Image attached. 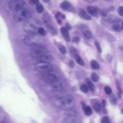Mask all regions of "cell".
<instances>
[{
	"label": "cell",
	"instance_id": "bcb514c9",
	"mask_svg": "<svg viewBox=\"0 0 123 123\" xmlns=\"http://www.w3.org/2000/svg\"><path fill=\"white\" fill-rule=\"evenodd\" d=\"M86 1L88 2L91 3L95 1L96 0H85Z\"/></svg>",
	"mask_w": 123,
	"mask_h": 123
},
{
	"label": "cell",
	"instance_id": "5b68a950",
	"mask_svg": "<svg viewBox=\"0 0 123 123\" xmlns=\"http://www.w3.org/2000/svg\"><path fill=\"white\" fill-rule=\"evenodd\" d=\"M52 67L51 64L48 62L40 61L35 65V69L37 72H43L48 71Z\"/></svg>",
	"mask_w": 123,
	"mask_h": 123
},
{
	"label": "cell",
	"instance_id": "e0dca14e",
	"mask_svg": "<svg viewBox=\"0 0 123 123\" xmlns=\"http://www.w3.org/2000/svg\"><path fill=\"white\" fill-rule=\"evenodd\" d=\"M71 5L69 2L65 1L62 2L60 5L61 8L63 10L68 9L70 6Z\"/></svg>",
	"mask_w": 123,
	"mask_h": 123
},
{
	"label": "cell",
	"instance_id": "f5cc1de1",
	"mask_svg": "<svg viewBox=\"0 0 123 123\" xmlns=\"http://www.w3.org/2000/svg\"><path fill=\"white\" fill-rule=\"evenodd\" d=\"M59 16L57 14H55V18L56 19H58L59 18Z\"/></svg>",
	"mask_w": 123,
	"mask_h": 123
},
{
	"label": "cell",
	"instance_id": "484cf974",
	"mask_svg": "<svg viewBox=\"0 0 123 123\" xmlns=\"http://www.w3.org/2000/svg\"><path fill=\"white\" fill-rule=\"evenodd\" d=\"M84 36L86 39H90L92 37V33L91 31L89 30H87L84 32Z\"/></svg>",
	"mask_w": 123,
	"mask_h": 123
},
{
	"label": "cell",
	"instance_id": "e575fe53",
	"mask_svg": "<svg viewBox=\"0 0 123 123\" xmlns=\"http://www.w3.org/2000/svg\"><path fill=\"white\" fill-rule=\"evenodd\" d=\"M95 44L98 51L100 53H101L102 50L99 44L97 41H96L95 42Z\"/></svg>",
	"mask_w": 123,
	"mask_h": 123
},
{
	"label": "cell",
	"instance_id": "f6af8a7d",
	"mask_svg": "<svg viewBox=\"0 0 123 123\" xmlns=\"http://www.w3.org/2000/svg\"><path fill=\"white\" fill-rule=\"evenodd\" d=\"M102 104L103 107H105L106 104V100H105L104 99L102 100Z\"/></svg>",
	"mask_w": 123,
	"mask_h": 123
},
{
	"label": "cell",
	"instance_id": "7dc6e473",
	"mask_svg": "<svg viewBox=\"0 0 123 123\" xmlns=\"http://www.w3.org/2000/svg\"><path fill=\"white\" fill-rule=\"evenodd\" d=\"M60 16L63 19H65L66 18V16L64 14H62Z\"/></svg>",
	"mask_w": 123,
	"mask_h": 123
},
{
	"label": "cell",
	"instance_id": "8d00e7d4",
	"mask_svg": "<svg viewBox=\"0 0 123 123\" xmlns=\"http://www.w3.org/2000/svg\"><path fill=\"white\" fill-rule=\"evenodd\" d=\"M80 38L78 36H76L73 38L72 40L73 42L75 43H78L80 41Z\"/></svg>",
	"mask_w": 123,
	"mask_h": 123
},
{
	"label": "cell",
	"instance_id": "8fae6325",
	"mask_svg": "<svg viewBox=\"0 0 123 123\" xmlns=\"http://www.w3.org/2000/svg\"><path fill=\"white\" fill-rule=\"evenodd\" d=\"M51 84L52 89L55 91H60L63 89V84L58 80Z\"/></svg>",
	"mask_w": 123,
	"mask_h": 123
},
{
	"label": "cell",
	"instance_id": "2e32d148",
	"mask_svg": "<svg viewBox=\"0 0 123 123\" xmlns=\"http://www.w3.org/2000/svg\"><path fill=\"white\" fill-rule=\"evenodd\" d=\"M81 15L85 20H90L91 19V17L86 13L84 10H82L80 11Z\"/></svg>",
	"mask_w": 123,
	"mask_h": 123
},
{
	"label": "cell",
	"instance_id": "83f0119b",
	"mask_svg": "<svg viewBox=\"0 0 123 123\" xmlns=\"http://www.w3.org/2000/svg\"><path fill=\"white\" fill-rule=\"evenodd\" d=\"M80 89L81 91L84 93L88 92L89 90L88 87L85 84L82 85L80 87Z\"/></svg>",
	"mask_w": 123,
	"mask_h": 123
},
{
	"label": "cell",
	"instance_id": "ba28073f",
	"mask_svg": "<svg viewBox=\"0 0 123 123\" xmlns=\"http://www.w3.org/2000/svg\"><path fill=\"white\" fill-rule=\"evenodd\" d=\"M46 49L43 47H39L32 49L31 53L32 56L38 59L41 56L47 54Z\"/></svg>",
	"mask_w": 123,
	"mask_h": 123
},
{
	"label": "cell",
	"instance_id": "d4e9b609",
	"mask_svg": "<svg viewBox=\"0 0 123 123\" xmlns=\"http://www.w3.org/2000/svg\"><path fill=\"white\" fill-rule=\"evenodd\" d=\"M36 10L39 14L42 13L44 11V9L43 5L41 4H38L36 5Z\"/></svg>",
	"mask_w": 123,
	"mask_h": 123
},
{
	"label": "cell",
	"instance_id": "db71d44e",
	"mask_svg": "<svg viewBox=\"0 0 123 123\" xmlns=\"http://www.w3.org/2000/svg\"><path fill=\"white\" fill-rule=\"evenodd\" d=\"M121 113L123 114V109H122L121 110Z\"/></svg>",
	"mask_w": 123,
	"mask_h": 123
},
{
	"label": "cell",
	"instance_id": "7402d4cb",
	"mask_svg": "<svg viewBox=\"0 0 123 123\" xmlns=\"http://www.w3.org/2000/svg\"><path fill=\"white\" fill-rule=\"evenodd\" d=\"M112 28L114 31L117 32H120L123 30V27L117 23L114 24Z\"/></svg>",
	"mask_w": 123,
	"mask_h": 123
},
{
	"label": "cell",
	"instance_id": "52a82bcc",
	"mask_svg": "<svg viewBox=\"0 0 123 123\" xmlns=\"http://www.w3.org/2000/svg\"><path fill=\"white\" fill-rule=\"evenodd\" d=\"M23 27L24 30L26 33L32 34L36 32L37 27L31 21L26 20L23 23Z\"/></svg>",
	"mask_w": 123,
	"mask_h": 123
},
{
	"label": "cell",
	"instance_id": "4316f807",
	"mask_svg": "<svg viewBox=\"0 0 123 123\" xmlns=\"http://www.w3.org/2000/svg\"><path fill=\"white\" fill-rule=\"evenodd\" d=\"M91 78L93 81L95 82L98 81L99 79V76L96 73H93L91 74Z\"/></svg>",
	"mask_w": 123,
	"mask_h": 123
},
{
	"label": "cell",
	"instance_id": "b9f144b4",
	"mask_svg": "<svg viewBox=\"0 0 123 123\" xmlns=\"http://www.w3.org/2000/svg\"><path fill=\"white\" fill-rule=\"evenodd\" d=\"M106 58L107 60L109 61H111L113 59L112 56L109 55H107L106 56Z\"/></svg>",
	"mask_w": 123,
	"mask_h": 123
},
{
	"label": "cell",
	"instance_id": "3957f363",
	"mask_svg": "<svg viewBox=\"0 0 123 123\" xmlns=\"http://www.w3.org/2000/svg\"><path fill=\"white\" fill-rule=\"evenodd\" d=\"M41 39L36 36L32 35L26 36L24 39V44L29 46H36L41 44Z\"/></svg>",
	"mask_w": 123,
	"mask_h": 123
},
{
	"label": "cell",
	"instance_id": "f1b7e54d",
	"mask_svg": "<svg viewBox=\"0 0 123 123\" xmlns=\"http://www.w3.org/2000/svg\"><path fill=\"white\" fill-rule=\"evenodd\" d=\"M87 82L90 91L92 92L94 91L95 90V87L93 84L90 80L88 81Z\"/></svg>",
	"mask_w": 123,
	"mask_h": 123
},
{
	"label": "cell",
	"instance_id": "30bf717a",
	"mask_svg": "<svg viewBox=\"0 0 123 123\" xmlns=\"http://www.w3.org/2000/svg\"><path fill=\"white\" fill-rule=\"evenodd\" d=\"M92 107L94 110L96 112H100L101 109V105L100 101L96 99H93L91 100Z\"/></svg>",
	"mask_w": 123,
	"mask_h": 123
},
{
	"label": "cell",
	"instance_id": "c3c4849f",
	"mask_svg": "<svg viewBox=\"0 0 123 123\" xmlns=\"http://www.w3.org/2000/svg\"><path fill=\"white\" fill-rule=\"evenodd\" d=\"M119 48L122 51H123V46L122 45H119Z\"/></svg>",
	"mask_w": 123,
	"mask_h": 123
},
{
	"label": "cell",
	"instance_id": "816d5d0a",
	"mask_svg": "<svg viewBox=\"0 0 123 123\" xmlns=\"http://www.w3.org/2000/svg\"><path fill=\"white\" fill-rule=\"evenodd\" d=\"M62 14L60 12H57V14L59 16H60L61 14Z\"/></svg>",
	"mask_w": 123,
	"mask_h": 123
},
{
	"label": "cell",
	"instance_id": "cb8c5ba5",
	"mask_svg": "<svg viewBox=\"0 0 123 123\" xmlns=\"http://www.w3.org/2000/svg\"><path fill=\"white\" fill-rule=\"evenodd\" d=\"M109 100L111 104L114 105L117 104V98L114 95L112 94L110 95L109 97Z\"/></svg>",
	"mask_w": 123,
	"mask_h": 123
},
{
	"label": "cell",
	"instance_id": "9a60e30c",
	"mask_svg": "<svg viewBox=\"0 0 123 123\" xmlns=\"http://www.w3.org/2000/svg\"><path fill=\"white\" fill-rule=\"evenodd\" d=\"M40 61L48 62L51 61L53 58L50 55L46 54L44 55L38 59Z\"/></svg>",
	"mask_w": 123,
	"mask_h": 123
},
{
	"label": "cell",
	"instance_id": "1f68e13d",
	"mask_svg": "<svg viewBox=\"0 0 123 123\" xmlns=\"http://www.w3.org/2000/svg\"><path fill=\"white\" fill-rule=\"evenodd\" d=\"M104 90L105 93L107 95H110L112 92V90L111 88L109 86H105L104 88Z\"/></svg>",
	"mask_w": 123,
	"mask_h": 123
},
{
	"label": "cell",
	"instance_id": "836d02e7",
	"mask_svg": "<svg viewBox=\"0 0 123 123\" xmlns=\"http://www.w3.org/2000/svg\"><path fill=\"white\" fill-rule=\"evenodd\" d=\"M101 122L102 123H110L109 118L108 116H105L102 118Z\"/></svg>",
	"mask_w": 123,
	"mask_h": 123
},
{
	"label": "cell",
	"instance_id": "6da1fadb",
	"mask_svg": "<svg viewBox=\"0 0 123 123\" xmlns=\"http://www.w3.org/2000/svg\"><path fill=\"white\" fill-rule=\"evenodd\" d=\"M75 101L72 96L67 95L61 98L60 100V106L64 111H68L72 109L75 106Z\"/></svg>",
	"mask_w": 123,
	"mask_h": 123
},
{
	"label": "cell",
	"instance_id": "681fc988",
	"mask_svg": "<svg viewBox=\"0 0 123 123\" xmlns=\"http://www.w3.org/2000/svg\"><path fill=\"white\" fill-rule=\"evenodd\" d=\"M43 1L45 3H48L50 2V0H43Z\"/></svg>",
	"mask_w": 123,
	"mask_h": 123
},
{
	"label": "cell",
	"instance_id": "ac0fdd59",
	"mask_svg": "<svg viewBox=\"0 0 123 123\" xmlns=\"http://www.w3.org/2000/svg\"><path fill=\"white\" fill-rule=\"evenodd\" d=\"M48 31L51 34L54 36H56L58 34L57 29L52 26L47 27Z\"/></svg>",
	"mask_w": 123,
	"mask_h": 123
},
{
	"label": "cell",
	"instance_id": "d6986e66",
	"mask_svg": "<svg viewBox=\"0 0 123 123\" xmlns=\"http://www.w3.org/2000/svg\"><path fill=\"white\" fill-rule=\"evenodd\" d=\"M86 115L89 116L93 112L91 107L89 106H86L83 109Z\"/></svg>",
	"mask_w": 123,
	"mask_h": 123
},
{
	"label": "cell",
	"instance_id": "5bb4252c",
	"mask_svg": "<svg viewBox=\"0 0 123 123\" xmlns=\"http://www.w3.org/2000/svg\"><path fill=\"white\" fill-rule=\"evenodd\" d=\"M43 20L44 23L47 27L52 25V23L50 18L49 15L46 13L43 15Z\"/></svg>",
	"mask_w": 123,
	"mask_h": 123
},
{
	"label": "cell",
	"instance_id": "277c9868",
	"mask_svg": "<svg viewBox=\"0 0 123 123\" xmlns=\"http://www.w3.org/2000/svg\"><path fill=\"white\" fill-rule=\"evenodd\" d=\"M47 71L42 76V78L45 82L52 84L58 80V75L55 73L52 72Z\"/></svg>",
	"mask_w": 123,
	"mask_h": 123
},
{
	"label": "cell",
	"instance_id": "44dd1931",
	"mask_svg": "<svg viewBox=\"0 0 123 123\" xmlns=\"http://www.w3.org/2000/svg\"><path fill=\"white\" fill-rule=\"evenodd\" d=\"M75 56L77 62L80 66H84V62L79 55L78 54H77Z\"/></svg>",
	"mask_w": 123,
	"mask_h": 123
},
{
	"label": "cell",
	"instance_id": "74e56055",
	"mask_svg": "<svg viewBox=\"0 0 123 123\" xmlns=\"http://www.w3.org/2000/svg\"><path fill=\"white\" fill-rule=\"evenodd\" d=\"M118 12L120 16H123V7L120 6L118 9Z\"/></svg>",
	"mask_w": 123,
	"mask_h": 123
},
{
	"label": "cell",
	"instance_id": "11a10c76",
	"mask_svg": "<svg viewBox=\"0 0 123 123\" xmlns=\"http://www.w3.org/2000/svg\"><path fill=\"white\" fill-rule=\"evenodd\" d=\"M107 0V1H110V0Z\"/></svg>",
	"mask_w": 123,
	"mask_h": 123
},
{
	"label": "cell",
	"instance_id": "ffe728a7",
	"mask_svg": "<svg viewBox=\"0 0 123 123\" xmlns=\"http://www.w3.org/2000/svg\"><path fill=\"white\" fill-rule=\"evenodd\" d=\"M91 65L92 69H98L100 67V66L98 62L95 60H93L91 62Z\"/></svg>",
	"mask_w": 123,
	"mask_h": 123
},
{
	"label": "cell",
	"instance_id": "d6a6232c",
	"mask_svg": "<svg viewBox=\"0 0 123 123\" xmlns=\"http://www.w3.org/2000/svg\"><path fill=\"white\" fill-rule=\"evenodd\" d=\"M58 48L59 51L62 54H65L66 53L67 49L64 46H59Z\"/></svg>",
	"mask_w": 123,
	"mask_h": 123
},
{
	"label": "cell",
	"instance_id": "7a4b0ae2",
	"mask_svg": "<svg viewBox=\"0 0 123 123\" xmlns=\"http://www.w3.org/2000/svg\"><path fill=\"white\" fill-rule=\"evenodd\" d=\"M31 13L29 10L26 8H21L15 11L13 17L16 22H20L28 20L31 16Z\"/></svg>",
	"mask_w": 123,
	"mask_h": 123
},
{
	"label": "cell",
	"instance_id": "4fadbf2b",
	"mask_svg": "<svg viewBox=\"0 0 123 123\" xmlns=\"http://www.w3.org/2000/svg\"><path fill=\"white\" fill-rule=\"evenodd\" d=\"M87 10L88 12L93 17L96 16L98 14V9L96 7L89 6L87 7Z\"/></svg>",
	"mask_w": 123,
	"mask_h": 123
},
{
	"label": "cell",
	"instance_id": "ab89813d",
	"mask_svg": "<svg viewBox=\"0 0 123 123\" xmlns=\"http://www.w3.org/2000/svg\"><path fill=\"white\" fill-rule=\"evenodd\" d=\"M65 26L66 28L68 30H70L72 29V27L71 25L69 23H66Z\"/></svg>",
	"mask_w": 123,
	"mask_h": 123
},
{
	"label": "cell",
	"instance_id": "8992f818",
	"mask_svg": "<svg viewBox=\"0 0 123 123\" xmlns=\"http://www.w3.org/2000/svg\"><path fill=\"white\" fill-rule=\"evenodd\" d=\"M25 4L23 0H11L9 4L8 7L10 10L16 11L21 8Z\"/></svg>",
	"mask_w": 123,
	"mask_h": 123
},
{
	"label": "cell",
	"instance_id": "f546056e",
	"mask_svg": "<svg viewBox=\"0 0 123 123\" xmlns=\"http://www.w3.org/2000/svg\"><path fill=\"white\" fill-rule=\"evenodd\" d=\"M38 32L41 36H46L47 34L46 31L44 28L41 27H40L38 29Z\"/></svg>",
	"mask_w": 123,
	"mask_h": 123
},
{
	"label": "cell",
	"instance_id": "603a6c76",
	"mask_svg": "<svg viewBox=\"0 0 123 123\" xmlns=\"http://www.w3.org/2000/svg\"><path fill=\"white\" fill-rule=\"evenodd\" d=\"M116 85L118 91V94L122 95L123 93V91L121 88L120 82L118 79H116L115 81Z\"/></svg>",
	"mask_w": 123,
	"mask_h": 123
},
{
	"label": "cell",
	"instance_id": "d590c367",
	"mask_svg": "<svg viewBox=\"0 0 123 123\" xmlns=\"http://www.w3.org/2000/svg\"><path fill=\"white\" fill-rule=\"evenodd\" d=\"M30 4L32 5H36L39 3V0H29Z\"/></svg>",
	"mask_w": 123,
	"mask_h": 123
},
{
	"label": "cell",
	"instance_id": "7c38bea8",
	"mask_svg": "<svg viewBox=\"0 0 123 123\" xmlns=\"http://www.w3.org/2000/svg\"><path fill=\"white\" fill-rule=\"evenodd\" d=\"M60 30L64 39L67 42L71 41V39L69 36L68 30L64 27H62L61 28Z\"/></svg>",
	"mask_w": 123,
	"mask_h": 123
},
{
	"label": "cell",
	"instance_id": "f907efd6",
	"mask_svg": "<svg viewBox=\"0 0 123 123\" xmlns=\"http://www.w3.org/2000/svg\"><path fill=\"white\" fill-rule=\"evenodd\" d=\"M58 23L59 24H61L62 23V21L61 20L59 19L58 21Z\"/></svg>",
	"mask_w": 123,
	"mask_h": 123
},
{
	"label": "cell",
	"instance_id": "f35d334b",
	"mask_svg": "<svg viewBox=\"0 0 123 123\" xmlns=\"http://www.w3.org/2000/svg\"><path fill=\"white\" fill-rule=\"evenodd\" d=\"M69 65L70 67L73 68L74 67V62L73 60H70L69 62Z\"/></svg>",
	"mask_w": 123,
	"mask_h": 123
},
{
	"label": "cell",
	"instance_id": "4dcf8cb0",
	"mask_svg": "<svg viewBox=\"0 0 123 123\" xmlns=\"http://www.w3.org/2000/svg\"><path fill=\"white\" fill-rule=\"evenodd\" d=\"M70 51L71 54L74 56L78 54V51L74 47L72 46L70 48Z\"/></svg>",
	"mask_w": 123,
	"mask_h": 123
},
{
	"label": "cell",
	"instance_id": "9c48e42d",
	"mask_svg": "<svg viewBox=\"0 0 123 123\" xmlns=\"http://www.w3.org/2000/svg\"><path fill=\"white\" fill-rule=\"evenodd\" d=\"M103 19L104 21L108 23H117L121 21V19L118 16L111 14L106 17H103Z\"/></svg>",
	"mask_w": 123,
	"mask_h": 123
},
{
	"label": "cell",
	"instance_id": "7bdbcfd3",
	"mask_svg": "<svg viewBox=\"0 0 123 123\" xmlns=\"http://www.w3.org/2000/svg\"><path fill=\"white\" fill-rule=\"evenodd\" d=\"M103 114H107L108 112L106 108L105 107H103Z\"/></svg>",
	"mask_w": 123,
	"mask_h": 123
},
{
	"label": "cell",
	"instance_id": "ee69618b",
	"mask_svg": "<svg viewBox=\"0 0 123 123\" xmlns=\"http://www.w3.org/2000/svg\"><path fill=\"white\" fill-rule=\"evenodd\" d=\"M115 9V7L113 6H111L108 9V10L109 11H114Z\"/></svg>",
	"mask_w": 123,
	"mask_h": 123
},
{
	"label": "cell",
	"instance_id": "60d3db41",
	"mask_svg": "<svg viewBox=\"0 0 123 123\" xmlns=\"http://www.w3.org/2000/svg\"><path fill=\"white\" fill-rule=\"evenodd\" d=\"M101 15L103 17H105L108 16L107 13L106 12H102L100 13Z\"/></svg>",
	"mask_w": 123,
	"mask_h": 123
}]
</instances>
